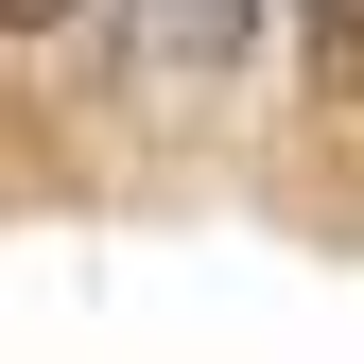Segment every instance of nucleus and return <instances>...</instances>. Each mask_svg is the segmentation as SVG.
I'll use <instances>...</instances> for the list:
<instances>
[{
  "mask_svg": "<svg viewBox=\"0 0 364 364\" xmlns=\"http://www.w3.org/2000/svg\"><path fill=\"white\" fill-rule=\"evenodd\" d=\"M243 35H260V0H173V70H191V87L243 70Z\"/></svg>",
  "mask_w": 364,
  "mask_h": 364,
  "instance_id": "1",
  "label": "nucleus"
},
{
  "mask_svg": "<svg viewBox=\"0 0 364 364\" xmlns=\"http://www.w3.org/2000/svg\"><path fill=\"white\" fill-rule=\"evenodd\" d=\"M70 18H87V0H18V35H70Z\"/></svg>",
  "mask_w": 364,
  "mask_h": 364,
  "instance_id": "2",
  "label": "nucleus"
}]
</instances>
